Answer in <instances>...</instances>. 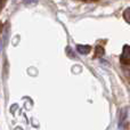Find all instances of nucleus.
<instances>
[{"instance_id":"obj_7","label":"nucleus","mask_w":130,"mask_h":130,"mask_svg":"<svg viewBox=\"0 0 130 130\" xmlns=\"http://www.w3.org/2000/svg\"><path fill=\"white\" fill-rule=\"evenodd\" d=\"M38 1L39 0H24V5H36V4H38Z\"/></svg>"},{"instance_id":"obj_1","label":"nucleus","mask_w":130,"mask_h":130,"mask_svg":"<svg viewBox=\"0 0 130 130\" xmlns=\"http://www.w3.org/2000/svg\"><path fill=\"white\" fill-rule=\"evenodd\" d=\"M127 120H128V107H122L119 114V129L123 130L127 126Z\"/></svg>"},{"instance_id":"obj_8","label":"nucleus","mask_w":130,"mask_h":130,"mask_svg":"<svg viewBox=\"0 0 130 130\" xmlns=\"http://www.w3.org/2000/svg\"><path fill=\"white\" fill-rule=\"evenodd\" d=\"M72 53H73V52H72L71 48H67V55H69V56H71V57H74V55L72 54Z\"/></svg>"},{"instance_id":"obj_2","label":"nucleus","mask_w":130,"mask_h":130,"mask_svg":"<svg viewBox=\"0 0 130 130\" xmlns=\"http://www.w3.org/2000/svg\"><path fill=\"white\" fill-rule=\"evenodd\" d=\"M120 61H121L122 64H129V62H130V46H124L123 47L121 57H120Z\"/></svg>"},{"instance_id":"obj_4","label":"nucleus","mask_w":130,"mask_h":130,"mask_svg":"<svg viewBox=\"0 0 130 130\" xmlns=\"http://www.w3.org/2000/svg\"><path fill=\"white\" fill-rule=\"evenodd\" d=\"M8 39H9V26L7 25V27L5 29V33H4V42H5V45H7Z\"/></svg>"},{"instance_id":"obj_9","label":"nucleus","mask_w":130,"mask_h":130,"mask_svg":"<svg viewBox=\"0 0 130 130\" xmlns=\"http://www.w3.org/2000/svg\"><path fill=\"white\" fill-rule=\"evenodd\" d=\"M2 45H4V43H2L1 41H0V52H1V49H2Z\"/></svg>"},{"instance_id":"obj_6","label":"nucleus","mask_w":130,"mask_h":130,"mask_svg":"<svg viewBox=\"0 0 130 130\" xmlns=\"http://www.w3.org/2000/svg\"><path fill=\"white\" fill-rule=\"evenodd\" d=\"M96 55L97 56H103L104 55V49L102 47H97L96 48Z\"/></svg>"},{"instance_id":"obj_3","label":"nucleus","mask_w":130,"mask_h":130,"mask_svg":"<svg viewBox=\"0 0 130 130\" xmlns=\"http://www.w3.org/2000/svg\"><path fill=\"white\" fill-rule=\"evenodd\" d=\"M76 50H78V53L81 55H87V54H89V52H90V46L78 45L76 46Z\"/></svg>"},{"instance_id":"obj_5","label":"nucleus","mask_w":130,"mask_h":130,"mask_svg":"<svg viewBox=\"0 0 130 130\" xmlns=\"http://www.w3.org/2000/svg\"><path fill=\"white\" fill-rule=\"evenodd\" d=\"M123 17H124V20H126L127 22L130 23V7H129V8H127L126 10H124V13H123Z\"/></svg>"}]
</instances>
